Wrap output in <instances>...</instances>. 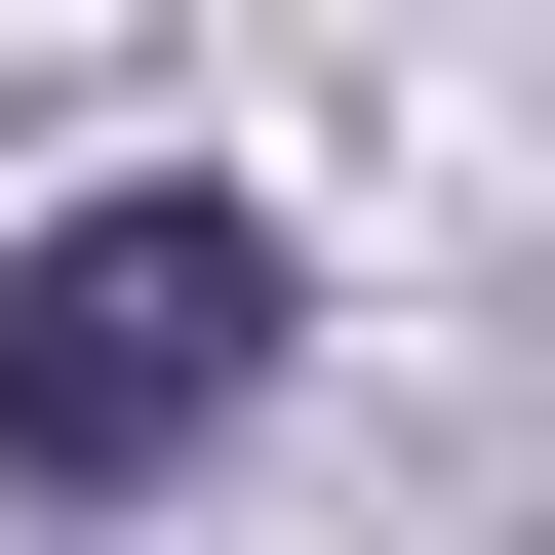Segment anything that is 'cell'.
<instances>
[{"instance_id": "6da1fadb", "label": "cell", "mask_w": 555, "mask_h": 555, "mask_svg": "<svg viewBox=\"0 0 555 555\" xmlns=\"http://www.w3.org/2000/svg\"><path fill=\"white\" fill-rule=\"evenodd\" d=\"M278 397V198H40V238H0V476H198Z\"/></svg>"}]
</instances>
